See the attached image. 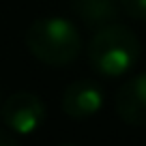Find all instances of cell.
Returning <instances> with one entry per match:
<instances>
[{
	"mask_svg": "<svg viewBox=\"0 0 146 146\" xmlns=\"http://www.w3.org/2000/svg\"><path fill=\"white\" fill-rule=\"evenodd\" d=\"M142 43L129 26L112 22L99 28L88 43V62L105 78H120L137 64Z\"/></svg>",
	"mask_w": 146,
	"mask_h": 146,
	"instance_id": "1",
	"label": "cell"
},
{
	"mask_svg": "<svg viewBox=\"0 0 146 146\" xmlns=\"http://www.w3.org/2000/svg\"><path fill=\"white\" fill-rule=\"evenodd\" d=\"M26 47L36 60L50 67H67L82 52V36L64 17H41L26 30Z\"/></svg>",
	"mask_w": 146,
	"mask_h": 146,
	"instance_id": "2",
	"label": "cell"
},
{
	"mask_svg": "<svg viewBox=\"0 0 146 146\" xmlns=\"http://www.w3.org/2000/svg\"><path fill=\"white\" fill-rule=\"evenodd\" d=\"M0 116H2V123L7 129L19 133V135H28L45 123L47 110L39 95L19 90L5 99V103L0 108Z\"/></svg>",
	"mask_w": 146,
	"mask_h": 146,
	"instance_id": "3",
	"label": "cell"
},
{
	"mask_svg": "<svg viewBox=\"0 0 146 146\" xmlns=\"http://www.w3.org/2000/svg\"><path fill=\"white\" fill-rule=\"evenodd\" d=\"M60 105L64 114L75 120L90 118L103 105V90L92 80H78L64 88Z\"/></svg>",
	"mask_w": 146,
	"mask_h": 146,
	"instance_id": "4",
	"label": "cell"
},
{
	"mask_svg": "<svg viewBox=\"0 0 146 146\" xmlns=\"http://www.w3.org/2000/svg\"><path fill=\"white\" fill-rule=\"evenodd\" d=\"M116 112L131 127H146V71L129 78L118 88Z\"/></svg>",
	"mask_w": 146,
	"mask_h": 146,
	"instance_id": "5",
	"label": "cell"
},
{
	"mask_svg": "<svg viewBox=\"0 0 146 146\" xmlns=\"http://www.w3.org/2000/svg\"><path fill=\"white\" fill-rule=\"evenodd\" d=\"M71 7L88 28H99L116 22L120 13L118 0H71Z\"/></svg>",
	"mask_w": 146,
	"mask_h": 146,
	"instance_id": "6",
	"label": "cell"
},
{
	"mask_svg": "<svg viewBox=\"0 0 146 146\" xmlns=\"http://www.w3.org/2000/svg\"><path fill=\"white\" fill-rule=\"evenodd\" d=\"M120 7L129 17L146 22V0H120Z\"/></svg>",
	"mask_w": 146,
	"mask_h": 146,
	"instance_id": "7",
	"label": "cell"
},
{
	"mask_svg": "<svg viewBox=\"0 0 146 146\" xmlns=\"http://www.w3.org/2000/svg\"><path fill=\"white\" fill-rule=\"evenodd\" d=\"M0 146H19L17 142H15V137L11 135L7 129H2L0 127Z\"/></svg>",
	"mask_w": 146,
	"mask_h": 146,
	"instance_id": "8",
	"label": "cell"
},
{
	"mask_svg": "<svg viewBox=\"0 0 146 146\" xmlns=\"http://www.w3.org/2000/svg\"><path fill=\"white\" fill-rule=\"evenodd\" d=\"M60 146H78V144H60Z\"/></svg>",
	"mask_w": 146,
	"mask_h": 146,
	"instance_id": "9",
	"label": "cell"
}]
</instances>
